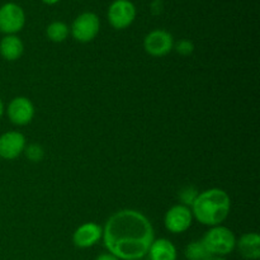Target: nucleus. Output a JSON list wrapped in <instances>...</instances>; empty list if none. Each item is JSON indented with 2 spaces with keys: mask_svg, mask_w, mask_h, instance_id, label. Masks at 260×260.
<instances>
[{
  "mask_svg": "<svg viewBox=\"0 0 260 260\" xmlns=\"http://www.w3.org/2000/svg\"><path fill=\"white\" fill-rule=\"evenodd\" d=\"M102 239L108 253L119 260H140L149 253L155 233L144 213L127 208L107 220Z\"/></svg>",
  "mask_w": 260,
  "mask_h": 260,
  "instance_id": "f257e3e1",
  "label": "nucleus"
},
{
  "mask_svg": "<svg viewBox=\"0 0 260 260\" xmlns=\"http://www.w3.org/2000/svg\"><path fill=\"white\" fill-rule=\"evenodd\" d=\"M193 218L202 225L218 226L229 217L231 210V200L228 192L220 188H211L198 194L190 206Z\"/></svg>",
  "mask_w": 260,
  "mask_h": 260,
  "instance_id": "f03ea898",
  "label": "nucleus"
},
{
  "mask_svg": "<svg viewBox=\"0 0 260 260\" xmlns=\"http://www.w3.org/2000/svg\"><path fill=\"white\" fill-rule=\"evenodd\" d=\"M206 249L211 255L225 256L233 253L236 248V238L233 231L222 225L213 226L202 239Z\"/></svg>",
  "mask_w": 260,
  "mask_h": 260,
  "instance_id": "7ed1b4c3",
  "label": "nucleus"
},
{
  "mask_svg": "<svg viewBox=\"0 0 260 260\" xmlns=\"http://www.w3.org/2000/svg\"><path fill=\"white\" fill-rule=\"evenodd\" d=\"M101 30V19L93 12H84L74 19L70 33L80 43L91 42Z\"/></svg>",
  "mask_w": 260,
  "mask_h": 260,
  "instance_id": "20e7f679",
  "label": "nucleus"
},
{
  "mask_svg": "<svg viewBox=\"0 0 260 260\" xmlns=\"http://www.w3.org/2000/svg\"><path fill=\"white\" fill-rule=\"evenodd\" d=\"M25 25V13L17 3H5L0 7V32L17 35Z\"/></svg>",
  "mask_w": 260,
  "mask_h": 260,
  "instance_id": "39448f33",
  "label": "nucleus"
},
{
  "mask_svg": "<svg viewBox=\"0 0 260 260\" xmlns=\"http://www.w3.org/2000/svg\"><path fill=\"white\" fill-rule=\"evenodd\" d=\"M137 10L131 0H114L108 8L107 17L114 29H126L136 19Z\"/></svg>",
  "mask_w": 260,
  "mask_h": 260,
  "instance_id": "423d86ee",
  "label": "nucleus"
},
{
  "mask_svg": "<svg viewBox=\"0 0 260 260\" xmlns=\"http://www.w3.org/2000/svg\"><path fill=\"white\" fill-rule=\"evenodd\" d=\"M174 48V38L165 29H154L144 38V50L154 57H162Z\"/></svg>",
  "mask_w": 260,
  "mask_h": 260,
  "instance_id": "0eeeda50",
  "label": "nucleus"
},
{
  "mask_svg": "<svg viewBox=\"0 0 260 260\" xmlns=\"http://www.w3.org/2000/svg\"><path fill=\"white\" fill-rule=\"evenodd\" d=\"M193 213L190 207L184 205H175L168 210L164 216V225L169 233L183 234L192 226Z\"/></svg>",
  "mask_w": 260,
  "mask_h": 260,
  "instance_id": "6e6552de",
  "label": "nucleus"
},
{
  "mask_svg": "<svg viewBox=\"0 0 260 260\" xmlns=\"http://www.w3.org/2000/svg\"><path fill=\"white\" fill-rule=\"evenodd\" d=\"M7 114L15 126H27L35 117V106L25 96H15L8 104Z\"/></svg>",
  "mask_w": 260,
  "mask_h": 260,
  "instance_id": "1a4fd4ad",
  "label": "nucleus"
},
{
  "mask_svg": "<svg viewBox=\"0 0 260 260\" xmlns=\"http://www.w3.org/2000/svg\"><path fill=\"white\" fill-rule=\"evenodd\" d=\"M27 139L22 132L8 131L0 135V157L4 160H14L24 152Z\"/></svg>",
  "mask_w": 260,
  "mask_h": 260,
  "instance_id": "9d476101",
  "label": "nucleus"
},
{
  "mask_svg": "<svg viewBox=\"0 0 260 260\" xmlns=\"http://www.w3.org/2000/svg\"><path fill=\"white\" fill-rule=\"evenodd\" d=\"M103 236V228L95 222H85L79 226L73 235V243L79 249H88L95 245Z\"/></svg>",
  "mask_w": 260,
  "mask_h": 260,
  "instance_id": "9b49d317",
  "label": "nucleus"
},
{
  "mask_svg": "<svg viewBox=\"0 0 260 260\" xmlns=\"http://www.w3.org/2000/svg\"><path fill=\"white\" fill-rule=\"evenodd\" d=\"M236 249L245 260L260 258V236L256 233H246L236 240Z\"/></svg>",
  "mask_w": 260,
  "mask_h": 260,
  "instance_id": "f8f14e48",
  "label": "nucleus"
},
{
  "mask_svg": "<svg viewBox=\"0 0 260 260\" xmlns=\"http://www.w3.org/2000/svg\"><path fill=\"white\" fill-rule=\"evenodd\" d=\"M24 52L23 41L17 35L4 36L0 41V55L7 61H17Z\"/></svg>",
  "mask_w": 260,
  "mask_h": 260,
  "instance_id": "ddd939ff",
  "label": "nucleus"
},
{
  "mask_svg": "<svg viewBox=\"0 0 260 260\" xmlns=\"http://www.w3.org/2000/svg\"><path fill=\"white\" fill-rule=\"evenodd\" d=\"M150 260H177L178 251L174 244L168 239H156L149 249Z\"/></svg>",
  "mask_w": 260,
  "mask_h": 260,
  "instance_id": "4468645a",
  "label": "nucleus"
},
{
  "mask_svg": "<svg viewBox=\"0 0 260 260\" xmlns=\"http://www.w3.org/2000/svg\"><path fill=\"white\" fill-rule=\"evenodd\" d=\"M69 35H70V27L62 20H53L46 28V36L51 42H63Z\"/></svg>",
  "mask_w": 260,
  "mask_h": 260,
  "instance_id": "2eb2a0df",
  "label": "nucleus"
},
{
  "mask_svg": "<svg viewBox=\"0 0 260 260\" xmlns=\"http://www.w3.org/2000/svg\"><path fill=\"white\" fill-rule=\"evenodd\" d=\"M184 255L188 260H206L211 256V254L208 253L202 240H197L188 244L184 250Z\"/></svg>",
  "mask_w": 260,
  "mask_h": 260,
  "instance_id": "dca6fc26",
  "label": "nucleus"
},
{
  "mask_svg": "<svg viewBox=\"0 0 260 260\" xmlns=\"http://www.w3.org/2000/svg\"><path fill=\"white\" fill-rule=\"evenodd\" d=\"M24 154L29 161L40 162L43 159V156H45V150H43V147L41 145L30 144L25 146Z\"/></svg>",
  "mask_w": 260,
  "mask_h": 260,
  "instance_id": "f3484780",
  "label": "nucleus"
},
{
  "mask_svg": "<svg viewBox=\"0 0 260 260\" xmlns=\"http://www.w3.org/2000/svg\"><path fill=\"white\" fill-rule=\"evenodd\" d=\"M198 194H200V192H198L194 187H192V185H187V187H184L179 192V200L182 201L180 205H184V206H188V207H190V206L193 205V202L196 201V198L198 197Z\"/></svg>",
  "mask_w": 260,
  "mask_h": 260,
  "instance_id": "a211bd4d",
  "label": "nucleus"
},
{
  "mask_svg": "<svg viewBox=\"0 0 260 260\" xmlns=\"http://www.w3.org/2000/svg\"><path fill=\"white\" fill-rule=\"evenodd\" d=\"M174 48L179 55L189 56L194 51V45H193V42L190 40L184 38V40H180L177 43H174Z\"/></svg>",
  "mask_w": 260,
  "mask_h": 260,
  "instance_id": "6ab92c4d",
  "label": "nucleus"
},
{
  "mask_svg": "<svg viewBox=\"0 0 260 260\" xmlns=\"http://www.w3.org/2000/svg\"><path fill=\"white\" fill-rule=\"evenodd\" d=\"M150 9H151V13L154 15L161 14L162 9H164V2L162 0H152Z\"/></svg>",
  "mask_w": 260,
  "mask_h": 260,
  "instance_id": "aec40b11",
  "label": "nucleus"
},
{
  "mask_svg": "<svg viewBox=\"0 0 260 260\" xmlns=\"http://www.w3.org/2000/svg\"><path fill=\"white\" fill-rule=\"evenodd\" d=\"M95 260H119V259L111 253H103L101 254V255L96 256Z\"/></svg>",
  "mask_w": 260,
  "mask_h": 260,
  "instance_id": "412c9836",
  "label": "nucleus"
},
{
  "mask_svg": "<svg viewBox=\"0 0 260 260\" xmlns=\"http://www.w3.org/2000/svg\"><path fill=\"white\" fill-rule=\"evenodd\" d=\"M41 2L46 5H56L57 3H60L61 0H41Z\"/></svg>",
  "mask_w": 260,
  "mask_h": 260,
  "instance_id": "4be33fe9",
  "label": "nucleus"
},
{
  "mask_svg": "<svg viewBox=\"0 0 260 260\" xmlns=\"http://www.w3.org/2000/svg\"><path fill=\"white\" fill-rule=\"evenodd\" d=\"M4 112H5V106H4V103H3L2 98H0V118H2V117H3Z\"/></svg>",
  "mask_w": 260,
  "mask_h": 260,
  "instance_id": "5701e85b",
  "label": "nucleus"
},
{
  "mask_svg": "<svg viewBox=\"0 0 260 260\" xmlns=\"http://www.w3.org/2000/svg\"><path fill=\"white\" fill-rule=\"evenodd\" d=\"M206 260H226L225 258H223V256H216V255H211V256H208L207 259Z\"/></svg>",
  "mask_w": 260,
  "mask_h": 260,
  "instance_id": "b1692460",
  "label": "nucleus"
},
{
  "mask_svg": "<svg viewBox=\"0 0 260 260\" xmlns=\"http://www.w3.org/2000/svg\"><path fill=\"white\" fill-rule=\"evenodd\" d=\"M244 260H245V259H244Z\"/></svg>",
  "mask_w": 260,
  "mask_h": 260,
  "instance_id": "393cba45",
  "label": "nucleus"
}]
</instances>
